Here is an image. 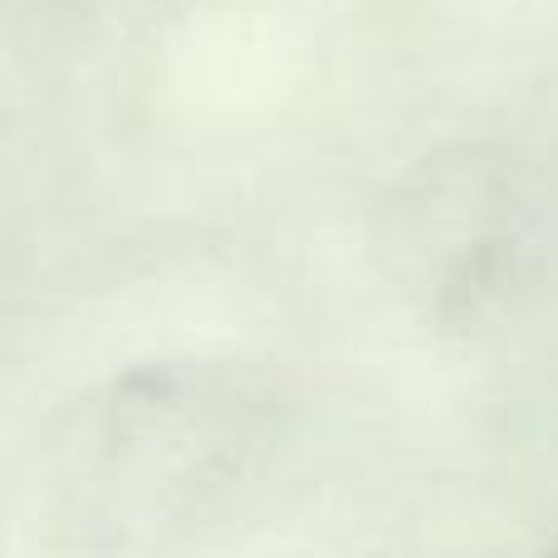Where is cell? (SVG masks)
Segmentation results:
<instances>
[]
</instances>
